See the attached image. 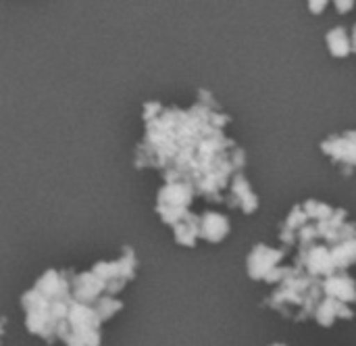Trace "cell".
Here are the masks:
<instances>
[{
	"mask_svg": "<svg viewBox=\"0 0 356 346\" xmlns=\"http://www.w3.org/2000/svg\"><path fill=\"white\" fill-rule=\"evenodd\" d=\"M284 259L282 251L269 246H257L248 255V276L252 280H273V274L280 269V261Z\"/></svg>",
	"mask_w": 356,
	"mask_h": 346,
	"instance_id": "6da1fadb",
	"label": "cell"
},
{
	"mask_svg": "<svg viewBox=\"0 0 356 346\" xmlns=\"http://www.w3.org/2000/svg\"><path fill=\"white\" fill-rule=\"evenodd\" d=\"M229 234V221L227 217L219 213H207L200 217V236L207 242H221Z\"/></svg>",
	"mask_w": 356,
	"mask_h": 346,
	"instance_id": "7a4b0ae2",
	"label": "cell"
},
{
	"mask_svg": "<svg viewBox=\"0 0 356 346\" xmlns=\"http://www.w3.org/2000/svg\"><path fill=\"white\" fill-rule=\"evenodd\" d=\"M173 232H175L177 244H181V246H194L198 240H202V236H200V217L186 215L184 219H179L173 226Z\"/></svg>",
	"mask_w": 356,
	"mask_h": 346,
	"instance_id": "3957f363",
	"label": "cell"
}]
</instances>
